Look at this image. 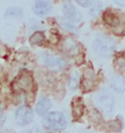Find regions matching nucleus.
Listing matches in <instances>:
<instances>
[{"instance_id":"nucleus-14","label":"nucleus","mask_w":125,"mask_h":133,"mask_svg":"<svg viewBox=\"0 0 125 133\" xmlns=\"http://www.w3.org/2000/svg\"><path fill=\"white\" fill-rule=\"evenodd\" d=\"M111 86L114 91L122 93L125 91V77L123 75H115L111 79Z\"/></svg>"},{"instance_id":"nucleus-7","label":"nucleus","mask_w":125,"mask_h":133,"mask_svg":"<svg viewBox=\"0 0 125 133\" xmlns=\"http://www.w3.org/2000/svg\"><path fill=\"white\" fill-rule=\"evenodd\" d=\"M95 85H96V73L94 69L87 68L84 71L83 79H81V87L83 92H90L94 90Z\"/></svg>"},{"instance_id":"nucleus-15","label":"nucleus","mask_w":125,"mask_h":133,"mask_svg":"<svg viewBox=\"0 0 125 133\" xmlns=\"http://www.w3.org/2000/svg\"><path fill=\"white\" fill-rule=\"evenodd\" d=\"M46 42L45 34L43 32H35L29 38V44L33 46H44Z\"/></svg>"},{"instance_id":"nucleus-22","label":"nucleus","mask_w":125,"mask_h":133,"mask_svg":"<svg viewBox=\"0 0 125 133\" xmlns=\"http://www.w3.org/2000/svg\"><path fill=\"white\" fill-rule=\"evenodd\" d=\"M4 121H5V115L3 114V109L0 108V126H3Z\"/></svg>"},{"instance_id":"nucleus-10","label":"nucleus","mask_w":125,"mask_h":133,"mask_svg":"<svg viewBox=\"0 0 125 133\" xmlns=\"http://www.w3.org/2000/svg\"><path fill=\"white\" fill-rule=\"evenodd\" d=\"M52 5L50 0H34L33 5V11L38 16H45L51 12Z\"/></svg>"},{"instance_id":"nucleus-3","label":"nucleus","mask_w":125,"mask_h":133,"mask_svg":"<svg viewBox=\"0 0 125 133\" xmlns=\"http://www.w3.org/2000/svg\"><path fill=\"white\" fill-rule=\"evenodd\" d=\"M44 126L52 131H62L67 127V119L61 111L46 112L44 119Z\"/></svg>"},{"instance_id":"nucleus-16","label":"nucleus","mask_w":125,"mask_h":133,"mask_svg":"<svg viewBox=\"0 0 125 133\" xmlns=\"http://www.w3.org/2000/svg\"><path fill=\"white\" fill-rule=\"evenodd\" d=\"M5 17L9 18H22L23 17V11L18 6H11L5 11Z\"/></svg>"},{"instance_id":"nucleus-6","label":"nucleus","mask_w":125,"mask_h":133,"mask_svg":"<svg viewBox=\"0 0 125 133\" xmlns=\"http://www.w3.org/2000/svg\"><path fill=\"white\" fill-rule=\"evenodd\" d=\"M15 120L18 126H27L33 121V111L27 105H21L16 110L15 114Z\"/></svg>"},{"instance_id":"nucleus-5","label":"nucleus","mask_w":125,"mask_h":133,"mask_svg":"<svg viewBox=\"0 0 125 133\" xmlns=\"http://www.w3.org/2000/svg\"><path fill=\"white\" fill-rule=\"evenodd\" d=\"M96 102H97V104L100 105V108L103 110L104 112H109L112 111V109H113V105H114V99L112 97L111 92L108 91L107 88H103V90H101L98 92L97 95H96Z\"/></svg>"},{"instance_id":"nucleus-17","label":"nucleus","mask_w":125,"mask_h":133,"mask_svg":"<svg viewBox=\"0 0 125 133\" xmlns=\"http://www.w3.org/2000/svg\"><path fill=\"white\" fill-rule=\"evenodd\" d=\"M114 65L120 73L125 74V53H118L114 57Z\"/></svg>"},{"instance_id":"nucleus-4","label":"nucleus","mask_w":125,"mask_h":133,"mask_svg":"<svg viewBox=\"0 0 125 133\" xmlns=\"http://www.w3.org/2000/svg\"><path fill=\"white\" fill-rule=\"evenodd\" d=\"M102 19H103V23L108 28L114 30V33H117V34H120L119 30L123 29V19H124V18L122 19V15H119L115 11L107 10L103 12Z\"/></svg>"},{"instance_id":"nucleus-1","label":"nucleus","mask_w":125,"mask_h":133,"mask_svg":"<svg viewBox=\"0 0 125 133\" xmlns=\"http://www.w3.org/2000/svg\"><path fill=\"white\" fill-rule=\"evenodd\" d=\"M12 90L16 93H29L34 91V79L31 71L22 70L12 82Z\"/></svg>"},{"instance_id":"nucleus-11","label":"nucleus","mask_w":125,"mask_h":133,"mask_svg":"<svg viewBox=\"0 0 125 133\" xmlns=\"http://www.w3.org/2000/svg\"><path fill=\"white\" fill-rule=\"evenodd\" d=\"M50 108H51V101L47 97H41L37 103L35 107V111L40 116H44L46 112H49Z\"/></svg>"},{"instance_id":"nucleus-20","label":"nucleus","mask_w":125,"mask_h":133,"mask_svg":"<svg viewBox=\"0 0 125 133\" xmlns=\"http://www.w3.org/2000/svg\"><path fill=\"white\" fill-rule=\"evenodd\" d=\"M102 14V4L101 1H96L90 9V16L91 17H97Z\"/></svg>"},{"instance_id":"nucleus-12","label":"nucleus","mask_w":125,"mask_h":133,"mask_svg":"<svg viewBox=\"0 0 125 133\" xmlns=\"http://www.w3.org/2000/svg\"><path fill=\"white\" fill-rule=\"evenodd\" d=\"M63 51L67 53L68 56H75L76 53L79 52V46L74 41L73 39H66L63 41Z\"/></svg>"},{"instance_id":"nucleus-9","label":"nucleus","mask_w":125,"mask_h":133,"mask_svg":"<svg viewBox=\"0 0 125 133\" xmlns=\"http://www.w3.org/2000/svg\"><path fill=\"white\" fill-rule=\"evenodd\" d=\"M63 14L67 17V19L70 22H80L81 21V15L70 1H66L63 4Z\"/></svg>"},{"instance_id":"nucleus-19","label":"nucleus","mask_w":125,"mask_h":133,"mask_svg":"<svg viewBox=\"0 0 125 133\" xmlns=\"http://www.w3.org/2000/svg\"><path fill=\"white\" fill-rule=\"evenodd\" d=\"M59 24H61V27H62L63 29H66V30H68V32L70 33H78V28H76L75 25L72 23V22H68L67 19H59Z\"/></svg>"},{"instance_id":"nucleus-2","label":"nucleus","mask_w":125,"mask_h":133,"mask_svg":"<svg viewBox=\"0 0 125 133\" xmlns=\"http://www.w3.org/2000/svg\"><path fill=\"white\" fill-rule=\"evenodd\" d=\"M115 45L117 42L113 38L108 36V35H103L100 34L96 36L94 41V50L95 52L100 55V56H111L112 53L114 52L115 50Z\"/></svg>"},{"instance_id":"nucleus-23","label":"nucleus","mask_w":125,"mask_h":133,"mask_svg":"<svg viewBox=\"0 0 125 133\" xmlns=\"http://www.w3.org/2000/svg\"><path fill=\"white\" fill-rule=\"evenodd\" d=\"M114 3L117 4V5H119V6L125 7V0H114Z\"/></svg>"},{"instance_id":"nucleus-8","label":"nucleus","mask_w":125,"mask_h":133,"mask_svg":"<svg viewBox=\"0 0 125 133\" xmlns=\"http://www.w3.org/2000/svg\"><path fill=\"white\" fill-rule=\"evenodd\" d=\"M43 59H44V63L52 70H61L66 65V61L62 57L56 56V55H44Z\"/></svg>"},{"instance_id":"nucleus-13","label":"nucleus","mask_w":125,"mask_h":133,"mask_svg":"<svg viewBox=\"0 0 125 133\" xmlns=\"http://www.w3.org/2000/svg\"><path fill=\"white\" fill-rule=\"evenodd\" d=\"M84 110H85V107H84V103L81 101V98H74L72 102V112H73V117L75 120H78L80 116L84 114Z\"/></svg>"},{"instance_id":"nucleus-18","label":"nucleus","mask_w":125,"mask_h":133,"mask_svg":"<svg viewBox=\"0 0 125 133\" xmlns=\"http://www.w3.org/2000/svg\"><path fill=\"white\" fill-rule=\"evenodd\" d=\"M79 85V73L78 71H73L69 76V81H68V86H69V90H75Z\"/></svg>"},{"instance_id":"nucleus-21","label":"nucleus","mask_w":125,"mask_h":133,"mask_svg":"<svg viewBox=\"0 0 125 133\" xmlns=\"http://www.w3.org/2000/svg\"><path fill=\"white\" fill-rule=\"evenodd\" d=\"M81 7H87L90 5V0H75Z\"/></svg>"}]
</instances>
